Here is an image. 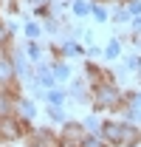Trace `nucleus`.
Segmentation results:
<instances>
[{
  "label": "nucleus",
  "instance_id": "1",
  "mask_svg": "<svg viewBox=\"0 0 141 147\" xmlns=\"http://www.w3.org/2000/svg\"><path fill=\"white\" fill-rule=\"evenodd\" d=\"M59 147H85V142H82V127L79 125H68L65 133H62V139H59Z\"/></svg>",
  "mask_w": 141,
  "mask_h": 147
},
{
  "label": "nucleus",
  "instance_id": "2",
  "mask_svg": "<svg viewBox=\"0 0 141 147\" xmlns=\"http://www.w3.org/2000/svg\"><path fill=\"white\" fill-rule=\"evenodd\" d=\"M116 99H119V93H116V88H110V85L99 88V93H96L99 108H113V105H116Z\"/></svg>",
  "mask_w": 141,
  "mask_h": 147
},
{
  "label": "nucleus",
  "instance_id": "3",
  "mask_svg": "<svg viewBox=\"0 0 141 147\" xmlns=\"http://www.w3.org/2000/svg\"><path fill=\"white\" fill-rule=\"evenodd\" d=\"M102 130H105V139H107V142H113V144H124V125H113V122H107Z\"/></svg>",
  "mask_w": 141,
  "mask_h": 147
},
{
  "label": "nucleus",
  "instance_id": "4",
  "mask_svg": "<svg viewBox=\"0 0 141 147\" xmlns=\"http://www.w3.org/2000/svg\"><path fill=\"white\" fill-rule=\"evenodd\" d=\"M0 136H6V139H14V136H20L17 122H11V119H3V122H0Z\"/></svg>",
  "mask_w": 141,
  "mask_h": 147
},
{
  "label": "nucleus",
  "instance_id": "5",
  "mask_svg": "<svg viewBox=\"0 0 141 147\" xmlns=\"http://www.w3.org/2000/svg\"><path fill=\"white\" fill-rule=\"evenodd\" d=\"M11 76H14V68H11L9 62H3V59H0V82H9Z\"/></svg>",
  "mask_w": 141,
  "mask_h": 147
},
{
  "label": "nucleus",
  "instance_id": "6",
  "mask_svg": "<svg viewBox=\"0 0 141 147\" xmlns=\"http://www.w3.org/2000/svg\"><path fill=\"white\" fill-rule=\"evenodd\" d=\"M40 82H42V85H54V79H51V74L45 71V68H40Z\"/></svg>",
  "mask_w": 141,
  "mask_h": 147
},
{
  "label": "nucleus",
  "instance_id": "7",
  "mask_svg": "<svg viewBox=\"0 0 141 147\" xmlns=\"http://www.w3.org/2000/svg\"><path fill=\"white\" fill-rule=\"evenodd\" d=\"M73 11H76V14H82V17H85V14H88V6H85V3H82V0H79V3H73Z\"/></svg>",
  "mask_w": 141,
  "mask_h": 147
},
{
  "label": "nucleus",
  "instance_id": "8",
  "mask_svg": "<svg viewBox=\"0 0 141 147\" xmlns=\"http://www.w3.org/2000/svg\"><path fill=\"white\" fill-rule=\"evenodd\" d=\"M54 74H56V79H65V76H68V68H65V65H56Z\"/></svg>",
  "mask_w": 141,
  "mask_h": 147
},
{
  "label": "nucleus",
  "instance_id": "9",
  "mask_svg": "<svg viewBox=\"0 0 141 147\" xmlns=\"http://www.w3.org/2000/svg\"><path fill=\"white\" fill-rule=\"evenodd\" d=\"M9 105H11V99H9V96H0V113H6Z\"/></svg>",
  "mask_w": 141,
  "mask_h": 147
},
{
  "label": "nucleus",
  "instance_id": "10",
  "mask_svg": "<svg viewBox=\"0 0 141 147\" xmlns=\"http://www.w3.org/2000/svg\"><path fill=\"white\" fill-rule=\"evenodd\" d=\"M107 57H116L119 54V42H110V45H107V51H105Z\"/></svg>",
  "mask_w": 141,
  "mask_h": 147
},
{
  "label": "nucleus",
  "instance_id": "11",
  "mask_svg": "<svg viewBox=\"0 0 141 147\" xmlns=\"http://www.w3.org/2000/svg\"><path fill=\"white\" fill-rule=\"evenodd\" d=\"M48 99H51L54 105H62V93H56V91H51V93H48Z\"/></svg>",
  "mask_w": 141,
  "mask_h": 147
},
{
  "label": "nucleus",
  "instance_id": "12",
  "mask_svg": "<svg viewBox=\"0 0 141 147\" xmlns=\"http://www.w3.org/2000/svg\"><path fill=\"white\" fill-rule=\"evenodd\" d=\"M26 34H28V37H37V34H40V28H37L34 23H28V26H26Z\"/></svg>",
  "mask_w": 141,
  "mask_h": 147
},
{
  "label": "nucleus",
  "instance_id": "13",
  "mask_svg": "<svg viewBox=\"0 0 141 147\" xmlns=\"http://www.w3.org/2000/svg\"><path fill=\"white\" fill-rule=\"evenodd\" d=\"M93 14H96V20H105L107 14H105V9H102V6H96V9H93Z\"/></svg>",
  "mask_w": 141,
  "mask_h": 147
},
{
  "label": "nucleus",
  "instance_id": "14",
  "mask_svg": "<svg viewBox=\"0 0 141 147\" xmlns=\"http://www.w3.org/2000/svg\"><path fill=\"white\" fill-rule=\"evenodd\" d=\"M20 108H23V116H31V113H34V110H31V105H28V102H23Z\"/></svg>",
  "mask_w": 141,
  "mask_h": 147
},
{
  "label": "nucleus",
  "instance_id": "15",
  "mask_svg": "<svg viewBox=\"0 0 141 147\" xmlns=\"http://www.w3.org/2000/svg\"><path fill=\"white\" fill-rule=\"evenodd\" d=\"M85 147H102V144H99V139H85Z\"/></svg>",
  "mask_w": 141,
  "mask_h": 147
},
{
  "label": "nucleus",
  "instance_id": "16",
  "mask_svg": "<svg viewBox=\"0 0 141 147\" xmlns=\"http://www.w3.org/2000/svg\"><path fill=\"white\" fill-rule=\"evenodd\" d=\"M6 37H9V28H6V26H0V42H6Z\"/></svg>",
  "mask_w": 141,
  "mask_h": 147
},
{
  "label": "nucleus",
  "instance_id": "17",
  "mask_svg": "<svg viewBox=\"0 0 141 147\" xmlns=\"http://www.w3.org/2000/svg\"><path fill=\"white\" fill-rule=\"evenodd\" d=\"M34 147H45V142H40V144H34Z\"/></svg>",
  "mask_w": 141,
  "mask_h": 147
}]
</instances>
